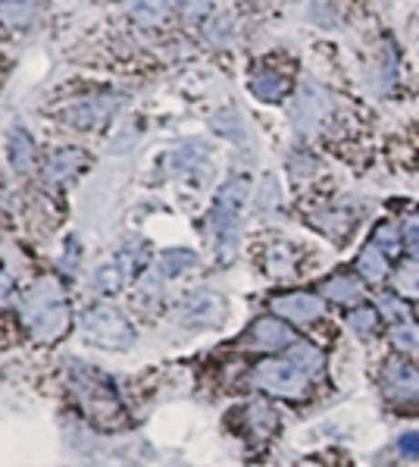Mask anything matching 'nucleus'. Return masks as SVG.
Listing matches in <instances>:
<instances>
[{"mask_svg": "<svg viewBox=\"0 0 419 467\" xmlns=\"http://www.w3.org/2000/svg\"><path fill=\"white\" fill-rule=\"evenodd\" d=\"M19 314L23 323L38 345H50L69 333L72 307L66 298V285L56 276H41L32 289L19 298Z\"/></svg>", "mask_w": 419, "mask_h": 467, "instance_id": "f257e3e1", "label": "nucleus"}, {"mask_svg": "<svg viewBox=\"0 0 419 467\" xmlns=\"http://www.w3.org/2000/svg\"><path fill=\"white\" fill-rule=\"evenodd\" d=\"M69 392L82 414L100 430H122L128 427V411L119 401L117 386L97 368H76L69 373Z\"/></svg>", "mask_w": 419, "mask_h": 467, "instance_id": "f03ea898", "label": "nucleus"}, {"mask_svg": "<svg viewBox=\"0 0 419 467\" xmlns=\"http://www.w3.org/2000/svg\"><path fill=\"white\" fill-rule=\"evenodd\" d=\"M248 179H232L220 189L213 204V213H210V229H213L216 248H220V257L229 261L235 254V242H238V217H241V207L248 201Z\"/></svg>", "mask_w": 419, "mask_h": 467, "instance_id": "7ed1b4c3", "label": "nucleus"}, {"mask_svg": "<svg viewBox=\"0 0 419 467\" xmlns=\"http://www.w3.org/2000/svg\"><path fill=\"white\" fill-rule=\"evenodd\" d=\"M82 336L100 348H128L135 345V327L113 305H91L82 317Z\"/></svg>", "mask_w": 419, "mask_h": 467, "instance_id": "20e7f679", "label": "nucleus"}, {"mask_svg": "<svg viewBox=\"0 0 419 467\" xmlns=\"http://www.w3.org/2000/svg\"><path fill=\"white\" fill-rule=\"evenodd\" d=\"M254 386L266 395H276V399H303L310 386V377L303 373L291 358H270V361H260L254 373H250Z\"/></svg>", "mask_w": 419, "mask_h": 467, "instance_id": "39448f33", "label": "nucleus"}, {"mask_svg": "<svg viewBox=\"0 0 419 467\" xmlns=\"http://www.w3.org/2000/svg\"><path fill=\"white\" fill-rule=\"evenodd\" d=\"M272 314L279 320H288L291 327H307L322 317V298L310 292H285L272 298Z\"/></svg>", "mask_w": 419, "mask_h": 467, "instance_id": "423d86ee", "label": "nucleus"}, {"mask_svg": "<svg viewBox=\"0 0 419 467\" xmlns=\"http://www.w3.org/2000/svg\"><path fill=\"white\" fill-rule=\"evenodd\" d=\"M382 386L392 401H419V368L407 358H392L382 373Z\"/></svg>", "mask_w": 419, "mask_h": 467, "instance_id": "0eeeda50", "label": "nucleus"}, {"mask_svg": "<svg viewBox=\"0 0 419 467\" xmlns=\"http://www.w3.org/2000/svg\"><path fill=\"white\" fill-rule=\"evenodd\" d=\"M226 317V301L216 292H191L182 301V320L194 327H216Z\"/></svg>", "mask_w": 419, "mask_h": 467, "instance_id": "6e6552de", "label": "nucleus"}, {"mask_svg": "<svg viewBox=\"0 0 419 467\" xmlns=\"http://www.w3.org/2000/svg\"><path fill=\"white\" fill-rule=\"evenodd\" d=\"M248 342L263 351H281V348H291L294 345V333L285 320L260 317V320H254V327L248 329Z\"/></svg>", "mask_w": 419, "mask_h": 467, "instance_id": "1a4fd4ad", "label": "nucleus"}, {"mask_svg": "<svg viewBox=\"0 0 419 467\" xmlns=\"http://www.w3.org/2000/svg\"><path fill=\"white\" fill-rule=\"evenodd\" d=\"M119 107V98H97V100H85V104H76L72 110L66 113L69 123L76 129H97L100 123H107V119L117 113Z\"/></svg>", "mask_w": 419, "mask_h": 467, "instance_id": "9d476101", "label": "nucleus"}, {"mask_svg": "<svg viewBox=\"0 0 419 467\" xmlns=\"http://www.w3.org/2000/svg\"><path fill=\"white\" fill-rule=\"evenodd\" d=\"M85 167H88V154H85V150L60 148V150H54V154H50L45 170H47L50 182H66V179H72L78 170H85Z\"/></svg>", "mask_w": 419, "mask_h": 467, "instance_id": "9b49d317", "label": "nucleus"}, {"mask_svg": "<svg viewBox=\"0 0 419 467\" xmlns=\"http://www.w3.org/2000/svg\"><path fill=\"white\" fill-rule=\"evenodd\" d=\"M6 157H10V167L19 176H28L35 170V139L26 129H13L10 139H6Z\"/></svg>", "mask_w": 419, "mask_h": 467, "instance_id": "f8f14e48", "label": "nucleus"}, {"mask_svg": "<svg viewBox=\"0 0 419 467\" xmlns=\"http://www.w3.org/2000/svg\"><path fill=\"white\" fill-rule=\"evenodd\" d=\"M322 296L329 301H335V305H357L360 298H363V285H360L357 276H351V273H335V276H329L326 283H322Z\"/></svg>", "mask_w": 419, "mask_h": 467, "instance_id": "ddd939ff", "label": "nucleus"}, {"mask_svg": "<svg viewBox=\"0 0 419 467\" xmlns=\"http://www.w3.org/2000/svg\"><path fill=\"white\" fill-rule=\"evenodd\" d=\"M322 113H326V95H322L320 88H313V85H307L298 98V110H294V117H298V129L301 132L313 129L316 123H320Z\"/></svg>", "mask_w": 419, "mask_h": 467, "instance_id": "4468645a", "label": "nucleus"}, {"mask_svg": "<svg viewBox=\"0 0 419 467\" xmlns=\"http://www.w3.org/2000/svg\"><path fill=\"white\" fill-rule=\"evenodd\" d=\"M276 427H279V418L266 401H250V405L244 408V430H250L257 440L272 436L276 433Z\"/></svg>", "mask_w": 419, "mask_h": 467, "instance_id": "2eb2a0df", "label": "nucleus"}, {"mask_svg": "<svg viewBox=\"0 0 419 467\" xmlns=\"http://www.w3.org/2000/svg\"><path fill=\"white\" fill-rule=\"evenodd\" d=\"M194 267H198V254H194V251L172 248V251H163V254H160L157 276H160V279H176V276H185V273L194 270Z\"/></svg>", "mask_w": 419, "mask_h": 467, "instance_id": "dca6fc26", "label": "nucleus"}, {"mask_svg": "<svg viewBox=\"0 0 419 467\" xmlns=\"http://www.w3.org/2000/svg\"><path fill=\"white\" fill-rule=\"evenodd\" d=\"M357 273H360V279H366L370 285H379L382 279L388 276V257L370 242V245L357 254Z\"/></svg>", "mask_w": 419, "mask_h": 467, "instance_id": "f3484780", "label": "nucleus"}, {"mask_svg": "<svg viewBox=\"0 0 419 467\" xmlns=\"http://www.w3.org/2000/svg\"><path fill=\"white\" fill-rule=\"evenodd\" d=\"M288 358H291L298 368L307 373L310 379L313 377H320L322 370H326V355H322L316 345H310V342H294L291 348H288Z\"/></svg>", "mask_w": 419, "mask_h": 467, "instance_id": "a211bd4d", "label": "nucleus"}, {"mask_svg": "<svg viewBox=\"0 0 419 467\" xmlns=\"http://www.w3.org/2000/svg\"><path fill=\"white\" fill-rule=\"evenodd\" d=\"M394 292H397V298H404V301H419V261L416 257H410V261H404L394 267Z\"/></svg>", "mask_w": 419, "mask_h": 467, "instance_id": "6ab92c4d", "label": "nucleus"}, {"mask_svg": "<svg viewBox=\"0 0 419 467\" xmlns=\"http://www.w3.org/2000/svg\"><path fill=\"white\" fill-rule=\"evenodd\" d=\"M41 0H0V19L6 26H28L38 16Z\"/></svg>", "mask_w": 419, "mask_h": 467, "instance_id": "aec40b11", "label": "nucleus"}, {"mask_svg": "<svg viewBox=\"0 0 419 467\" xmlns=\"http://www.w3.org/2000/svg\"><path fill=\"white\" fill-rule=\"evenodd\" d=\"M128 283V270L122 267V261H113V264H104L94 276V285H97L104 296H117L122 285Z\"/></svg>", "mask_w": 419, "mask_h": 467, "instance_id": "412c9836", "label": "nucleus"}, {"mask_svg": "<svg viewBox=\"0 0 419 467\" xmlns=\"http://www.w3.org/2000/svg\"><path fill=\"white\" fill-rule=\"evenodd\" d=\"M250 91H254L260 100H281L288 91V82L276 73H260L250 78Z\"/></svg>", "mask_w": 419, "mask_h": 467, "instance_id": "4be33fe9", "label": "nucleus"}, {"mask_svg": "<svg viewBox=\"0 0 419 467\" xmlns=\"http://www.w3.org/2000/svg\"><path fill=\"white\" fill-rule=\"evenodd\" d=\"M388 339L401 355H419V327L414 320L407 323H394L392 333H388Z\"/></svg>", "mask_w": 419, "mask_h": 467, "instance_id": "5701e85b", "label": "nucleus"}, {"mask_svg": "<svg viewBox=\"0 0 419 467\" xmlns=\"http://www.w3.org/2000/svg\"><path fill=\"white\" fill-rule=\"evenodd\" d=\"M128 16L138 26H160L163 23V0H126Z\"/></svg>", "mask_w": 419, "mask_h": 467, "instance_id": "b1692460", "label": "nucleus"}, {"mask_svg": "<svg viewBox=\"0 0 419 467\" xmlns=\"http://www.w3.org/2000/svg\"><path fill=\"white\" fill-rule=\"evenodd\" d=\"M313 226L322 229L326 235H332V239H342V235L351 233L353 220L344 211H322V213H316V217H313Z\"/></svg>", "mask_w": 419, "mask_h": 467, "instance_id": "393cba45", "label": "nucleus"}, {"mask_svg": "<svg viewBox=\"0 0 419 467\" xmlns=\"http://www.w3.org/2000/svg\"><path fill=\"white\" fill-rule=\"evenodd\" d=\"M348 327L360 336H373L375 329H379V311H375V307H366V305L353 307L348 314Z\"/></svg>", "mask_w": 419, "mask_h": 467, "instance_id": "a878e982", "label": "nucleus"}, {"mask_svg": "<svg viewBox=\"0 0 419 467\" xmlns=\"http://www.w3.org/2000/svg\"><path fill=\"white\" fill-rule=\"evenodd\" d=\"M373 245L379 248L382 254H394L404 242H401V235H397V229L392 226V223H379V229H375V235H373Z\"/></svg>", "mask_w": 419, "mask_h": 467, "instance_id": "bb28decb", "label": "nucleus"}, {"mask_svg": "<svg viewBox=\"0 0 419 467\" xmlns=\"http://www.w3.org/2000/svg\"><path fill=\"white\" fill-rule=\"evenodd\" d=\"M379 314L385 320H392V327L394 323H407L410 320V311L407 307L397 301V296H382V301H379Z\"/></svg>", "mask_w": 419, "mask_h": 467, "instance_id": "cd10ccee", "label": "nucleus"}, {"mask_svg": "<svg viewBox=\"0 0 419 467\" xmlns=\"http://www.w3.org/2000/svg\"><path fill=\"white\" fill-rule=\"evenodd\" d=\"M176 6L185 19H204L210 13V0H176Z\"/></svg>", "mask_w": 419, "mask_h": 467, "instance_id": "c85d7f7f", "label": "nucleus"}, {"mask_svg": "<svg viewBox=\"0 0 419 467\" xmlns=\"http://www.w3.org/2000/svg\"><path fill=\"white\" fill-rule=\"evenodd\" d=\"M291 267H294V261H291L288 251H276V254L266 257V270L276 273V276H281V273H291Z\"/></svg>", "mask_w": 419, "mask_h": 467, "instance_id": "c756f323", "label": "nucleus"}, {"mask_svg": "<svg viewBox=\"0 0 419 467\" xmlns=\"http://www.w3.org/2000/svg\"><path fill=\"white\" fill-rule=\"evenodd\" d=\"M397 451H401L404 458H419V430L404 433L401 440H397Z\"/></svg>", "mask_w": 419, "mask_h": 467, "instance_id": "7c9ffc66", "label": "nucleus"}, {"mask_svg": "<svg viewBox=\"0 0 419 467\" xmlns=\"http://www.w3.org/2000/svg\"><path fill=\"white\" fill-rule=\"evenodd\" d=\"M404 245L414 251V254H419V220H410L404 226Z\"/></svg>", "mask_w": 419, "mask_h": 467, "instance_id": "2f4dec72", "label": "nucleus"}, {"mask_svg": "<svg viewBox=\"0 0 419 467\" xmlns=\"http://www.w3.org/2000/svg\"><path fill=\"white\" fill-rule=\"evenodd\" d=\"M13 305V279L6 273H0V307Z\"/></svg>", "mask_w": 419, "mask_h": 467, "instance_id": "473e14b6", "label": "nucleus"}, {"mask_svg": "<svg viewBox=\"0 0 419 467\" xmlns=\"http://www.w3.org/2000/svg\"><path fill=\"white\" fill-rule=\"evenodd\" d=\"M76 254H78V248H76V242L69 239V245H66V261H63V267H69V273H76Z\"/></svg>", "mask_w": 419, "mask_h": 467, "instance_id": "72a5a7b5", "label": "nucleus"}]
</instances>
